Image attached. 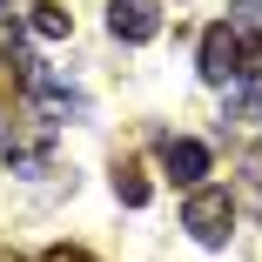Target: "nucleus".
<instances>
[{
  "mask_svg": "<svg viewBox=\"0 0 262 262\" xmlns=\"http://www.w3.org/2000/svg\"><path fill=\"white\" fill-rule=\"evenodd\" d=\"M182 229L202 242V249H222L229 242V229H235V195L229 188H188V202H182Z\"/></svg>",
  "mask_w": 262,
  "mask_h": 262,
  "instance_id": "nucleus-1",
  "label": "nucleus"
},
{
  "mask_svg": "<svg viewBox=\"0 0 262 262\" xmlns=\"http://www.w3.org/2000/svg\"><path fill=\"white\" fill-rule=\"evenodd\" d=\"M0 155L14 162V175H47V168H54V121H47V115L7 121V128H0Z\"/></svg>",
  "mask_w": 262,
  "mask_h": 262,
  "instance_id": "nucleus-2",
  "label": "nucleus"
},
{
  "mask_svg": "<svg viewBox=\"0 0 262 262\" xmlns=\"http://www.w3.org/2000/svg\"><path fill=\"white\" fill-rule=\"evenodd\" d=\"M20 81H27V94L40 101V115H47V121H81V115H88V94H81L74 81H61L54 68L20 61Z\"/></svg>",
  "mask_w": 262,
  "mask_h": 262,
  "instance_id": "nucleus-3",
  "label": "nucleus"
},
{
  "mask_svg": "<svg viewBox=\"0 0 262 262\" xmlns=\"http://www.w3.org/2000/svg\"><path fill=\"white\" fill-rule=\"evenodd\" d=\"M108 27H115V40L141 47L162 34V14H155V0H108Z\"/></svg>",
  "mask_w": 262,
  "mask_h": 262,
  "instance_id": "nucleus-4",
  "label": "nucleus"
},
{
  "mask_svg": "<svg viewBox=\"0 0 262 262\" xmlns=\"http://www.w3.org/2000/svg\"><path fill=\"white\" fill-rule=\"evenodd\" d=\"M162 168H168L175 188H202V175H208V148L188 141V135H168V141H162Z\"/></svg>",
  "mask_w": 262,
  "mask_h": 262,
  "instance_id": "nucleus-5",
  "label": "nucleus"
},
{
  "mask_svg": "<svg viewBox=\"0 0 262 262\" xmlns=\"http://www.w3.org/2000/svg\"><path fill=\"white\" fill-rule=\"evenodd\" d=\"M202 81H215V88H229V74H235V34L229 27H208L202 34Z\"/></svg>",
  "mask_w": 262,
  "mask_h": 262,
  "instance_id": "nucleus-6",
  "label": "nucleus"
},
{
  "mask_svg": "<svg viewBox=\"0 0 262 262\" xmlns=\"http://www.w3.org/2000/svg\"><path fill=\"white\" fill-rule=\"evenodd\" d=\"M235 175H242V195H235V208H249V215L262 222V141H249V148H242Z\"/></svg>",
  "mask_w": 262,
  "mask_h": 262,
  "instance_id": "nucleus-7",
  "label": "nucleus"
},
{
  "mask_svg": "<svg viewBox=\"0 0 262 262\" xmlns=\"http://www.w3.org/2000/svg\"><path fill=\"white\" fill-rule=\"evenodd\" d=\"M115 195H121V208H148V168L141 162H128V155H121V162H115Z\"/></svg>",
  "mask_w": 262,
  "mask_h": 262,
  "instance_id": "nucleus-8",
  "label": "nucleus"
},
{
  "mask_svg": "<svg viewBox=\"0 0 262 262\" xmlns=\"http://www.w3.org/2000/svg\"><path fill=\"white\" fill-rule=\"evenodd\" d=\"M27 34H40V40H68V34H74V14H68V7H54V0H34Z\"/></svg>",
  "mask_w": 262,
  "mask_h": 262,
  "instance_id": "nucleus-9",
  "label": "nucleus"
},
{
  "mask_svg": "<svg viewBox=\"0 0 262 262\" xmlns=\"http://www.w3.org/2000/svg\"><path fill=\"white\" fill-rule=\"evenodd\" d=\"M235 74H242V81H249V88H255V81H262V27H255V34H242V40H235Z\"/></svg>",
  "mask_w": 262,
  "mask_h": 262,
  "instance_id": "nucleus-10",
  "label": "nucleus"
},
{
  "mask_svg": "<svg viewBox=\"0 0 262 262\" xmlns=\"http://www.w3.org/2000/svg\"><path fill=\"white\" fill-rule=\"evenodd\" d=\"M222 121H262V88H235L229 108H222Z\"/></svg>",
  "mask_w": 262,
  "mask_h": 262,
  "instance_id": "nucleus-11",
  "label": "nucleus"
},
{
  "mask_svg": "<svg viewBox=\"0 0 262 262\" xmlns=\"http://www.w3.org/2000/svg\"><path fill=\"white\" fill-rule=\"evenodd\" d=\"M14 94H27V81L14 61H0V115H14Z\"/></svg>",
  "mask_w": 262,
  "mask_h": 262,
  "instance_id": "nucleus-12",
  "label": "nucleus"
},
{
  "mask_svg": "<svg viewBox=\"0 0 262 262\" xmlns=\"http://www.w3.org/2000/svg\"><path fill=\"white\" fill-rule=\"evenodd\" d=\"M40 262H101V255H88V249H74V242H54Z\"/></svg>",
  "mask_w": 262,
  "mask_h": 262,
  "instance_id": "nucleus-13",
  "label": "nucleus"
},
{
  "mask_svg": "<svg viewBox=\"0 0 262 262\" xmlns=\"http://www.w3.org/2000/svg\"><path fill=\"white\" fill-rule=\"evenodd\" d=\"M235 7H242V14H262V0H235Z\"/></svg>",
  "mask_w": 262,
  "mask_h": 262,
  "instance_id": "nucleus-14",
  "label": "nucleus"
},
{
  "mask_svg": "<svg viewBox=\"0 0 262 262\" xmlns=\"http://www.w3.org/2000/svg\"><path fill=\"white\" fill-rule=\"evenodd\" d=\"M0 262H27V255H14V249H0Z\"/></svg>",
  "mask_w": 262,
  "mask_h": 262,
  "instance_id": "nucleus-15",
  "label": "nucleus"
}]
</instances>
